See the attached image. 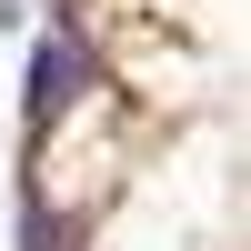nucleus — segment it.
<instances>
[{
    "label": "nucleus",
    "mask_w": 251,
    "mask_h": 251,
    "mask_svg": "<svg viewBox=\"0 0 251 251\" xmlns=\"http://www.w3.org/2000/svg\"><path fill=\"white\" fill-rule=\"evenodd\" d=\"M20 251H80V221H60V211H20Z\"/></svg>",
    "instance_id": "2"
},
{
    "label": "nucleus",
    "mask_w": 251,
    "mask_h": 251,
    "mask_svg": "<svg viewBox=\"0 0 251 251\" xmlns=\"http://www.w3.org/2000/svg\"><path fill=\"white\" fill-rule=\"evenodd\" d=\"M91 80H100V60H91V40H80L71 20H60V30H40V50H30V91H20V111H30V141L50 131V121L71 111Z\"/></svg>",
    "instance_id": "1"
},
{
    "label": "nucleus",
    "mask_w": 251,
    "mask_h": 251,
    "mask_svg": "<svg viewBox=\"0 0 251 251\" xmlns=\"http://www.w3.org/2000/svg\"><path fill=\"white\" fill-rule=\"evenodd\" d=\"M0 30H30V0H0Z\"/></svg>",
    "instance_id": "3"
}]
</instances>
